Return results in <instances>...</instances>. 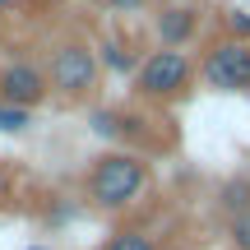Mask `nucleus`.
Wrapping results in <instances>:
<instances>
[{
  "instance_id": "9",
  "label": "nucleus",
  "mask_w": 250,
  "mask_h": 250,
  "mask_svg": "<svg viewBox=\"0 0 250 250\" xmlns=\"http://www.w3.org/2000/svg\"><path fill=\"white\" fill-rule=\"evenodd\" d=\"M218 204H223V213H227V218L250 213V176H232V181H223V186H218Z\"/></svg>"
},
{
  "instance_id": "1",
  "label": "nucleus",
  "mask_w": 250,
  "mask_h": 250,
  "mask_svg": "<svg viewBox=\"0 0 250 250\" xmlns=\"http://www.w3.org/2000/svg\"><path fill=\"white\" fill-rule=\"evenodd\" d=\"M148 162L139 148H107L102 158H93L88 176H83V199L98 213H125L148 195Z\"/></svg>"
},
{
  "instance_id": "5",
  "label": "nucleus",
  "mask_w": 250,
  "mask_h": 250,
  "mask_svg": "<svg viewBox=\"0 0 250 250\" xmlns=\"http://www.w3.org/2000/svg\"><path fill=\"white\" fill-rule=\"evenodd\" d=\"M46 98H51V88H46V70H42L37 61L14 56V61L0 70V102H14V107L37 111Z\"/></svg>"
},
{
  "instance_id": "4",
  "label": "nucleus",
  "mask_w": 250,
  "mask_h": 250,
  "mask_svg": "<svg viewBox=\"0 0 250 250\" xmlns=\"http://www.w3.org/2000/svg\"><path fill=\"white\" fill-rule=\"evenodd\" d=\"M195 79L208 93H250V42L236 37H218L204 46V56L195 61Z\"/></svg>"
},
{
  "instance_id": "6",
  "label": "nucleus",
  "mask_w": 250,
  "mask_h": 250,
  "mask_svg": "<svg viewBox=\"0 0 250 250\" xmlns=\"http://www.w3.org/2000/svg\"><path fill=\"white\" fill-rule=\"evenodd\" d=\"M153 37H158V46L186 51L199 37V9L195 5H162L158 14H153Z\"/></svg>"
},
{
  "instance_id": "16",
  "label": "nucleus",
  "mask_w": 250,
  "mask_h": 250,
  "mask_svg": "<svg viewBox=\"0 0 250 250\" xmlns=\"http://www.w3.org/2000/svg\"><path fill=\"white\" fill-rule=\"evenodd\" d=\"M14 5H19V0H0V9H14Z\"/></svg>"
},
{
  "instance_id": "2",
  "label": "nucleus",
  "mask_w": 250,
  "mask_h": 250,
  "mask_svg": "<svg viewBox=\"0 0 250 250\" xmlns=\"http://www.w3.org/2000/svg\"><path fill=\"white\" fill-rule=\"evenodd\" d=\"M42 70H46V88H51V98L79 107V102H88L93 93H98V83H102L98 42H88V37H61V42L46 46Z\"/></svg>"
},
{
  "instance_id": "17",
  "label": "nucleus",
  "mask_w": 250,
  "mask_h": 250,
  "mask_svg": "<svg viewBox=\"0 0 250 250\" xmlns=\"http://www.w3.org/2000/svg\"><path fill=\"white\" fill-rule=\"evenodd\" d=\"M28 250H51V246H28Z\"/></svg>"
},
{
  "instance_id": "11",
  "label": "nucleus",
  "mask_w": 250,
  "mask_h": 250,
  "mask_svg": "<svg viewBox=\"0 0 250 250\" xmlns=\"http://www.w3.org/2000/svg\"><path fill=\"white\" fill-rule=\"evenodd\" d=\"M33 130V111L14 107V102H0V134H28Z\"/></svg>"
},
{
  "instance_id": "3",
  "label": "nucleus",
  "mask_w": 250,
  "mask_h": 250,
  "mask_svg": "<svg viewBox=\"0 0 250 250\" xmlns=\"http://www.w3.org/2000/svg\"><path fill=\"white\" fill-rule=\"evenodd\" d=\"M195 88V56L190 51H171V46H153L144 51L139 70H134V98L139 102H181Z\"/></svg>"
},
{
  "instance_id": "18",
  "label": "nucleus",
  "mask_w": 250,
  "mask_h": 250,
  "mask_svg": "<svg viewBox=\"0 0 250 250\" xmlns=\"http://www.w3.org/2000/svg\"><path fill=\"white\" fill-rule=\"evenodd\" d=\"M158 250H162V246H158Z\"/></svg>"
},
{
  "instance_id": "12",
  "label": "nucleus",
  "mask_w": 250,
  "mask_h": 250,
  "mask_svg": "<svg viewBox=\"0 0 250 250\" xmlns=\"http://www.w3.org/2000/svg\"><path fill=\"white\" fill-rule=\"evenodd\" d=\"M223 37H236V42H250V9H227L223 14Z\"/></svg>"
},
{
  "instance_id": "7",
  "label": "nucleus",
  "mask_w": 250,
  "mask_h": 250,
  "mask_svg": "<svg viewBox=\"0 0 250 250\" xmlns=\"http://www.w3.org/2000/svg\"><path fill=\"white\" fill-rule=\"evenodd\" d=\"M88 130L98 139L116 144V148H130V144L144 139V116L121 111V107H88Z\"/></svg>"
},
{
  "instance_id": "15",
  "label": "nucleus",
  "mask_w": 250,
  "mask_h": 250,
  "mask_svg": "<svg viewBox=\"0 0 250 250\" xmlns=\"http://www.w3.org/2000/svg\"><path fill=\"white\" fill-rule=\"evenodd\" d=\"M70 218H74V204H61L56 213H46V223H51V227H61V223H70Z\"/></svg>"
},
{
  "instance_id": "10",
  "label": "nucleus",
  "mask_w": 250,
  "mask_h": 250,
  "mask_svg": "<svg viewBox=\"0 0 250 250\" xmlns=\"http://www.w3.org/2000/svg\"><path fill=\"white\" fill-rule=\"evenodd\" d=\"M102 250H158V241L148 232H139V227H121V232H111V241Z\"/></svg>"
},
{
  "instance_id": "13",
  "label": "nucleus",
  "mask_w": 250,
  "mask_h": 250,
  "mask_svg": "<svg viewBox=\"0 0 250 250\" xmlns=\"http://www.w3.org/2000/svg\"><path fill=\"white\" fill-rule=\"evenodd\" d=\"M227 246L232 250H250V213L227 218Z\"/></svg>"
},
{
  "instance_id": "8",
  "label": "nucleus",
  "mask_w": 250,
  "mask_h": 250,
  "mask_svg": "<svg viewBox=\"0 0 250 250\" xmlns=\"http://www.w3.org/2000/svg\"><path fill=\"white\" fill-rule=\"evenodd\" d=\"M139 61L144 56L134 51L130 42H121V37H107V42H98V65H102V74H130L134 79V70H139Z\"/></svg>"
},
{
  "instance_id": "14",
  "label": "nucleus",
  "mask_w": 250,
  "mask_h": 250,
  "mask_svg": "<svg viewBox=\"0 0 250 250\" xmlns=\"http://www.w3.org/2000/svg\"><path fill=\"white\" fill-rule=\"evenodd\" d=\"M116 14H139V9H148V0H107Z\"/></svg>"
}]
</instances>
